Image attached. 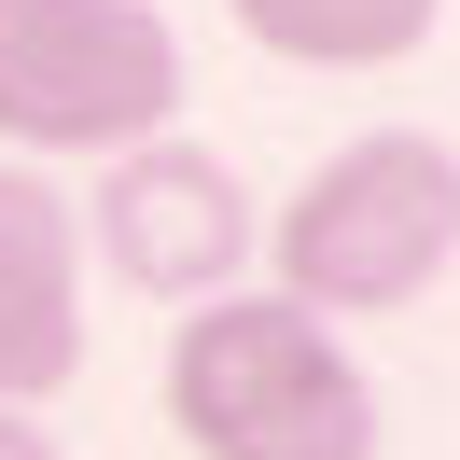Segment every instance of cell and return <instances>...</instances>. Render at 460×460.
Returning <instances> with one entry per match:
<instances>
[{
	"label": "cell",
	"instance_id": "1",
	"mask_svg": "<svg viewBox=\"0 0 460 460\" xmlns=\"http://www.w3.org/2000/svg\"><path fill=\"white\" fill-rule=\"evenodd\" d=\"M154 404L196 460H376V376L293 293H196V321H168Z\"/></svg>",
	"mask_w": 460,
	"mask_h": 460
},
{
	"label": "cell",
	"instance_id": "2",
	"mask_svg": "<svg viewBox=\"0 0 460 460\" xmlns=\"http://www.w3.org/2000/svg\"><path fill=\"white\" fill-rule=\"evenodd\" d=\"M252 265H279V293L321 307V321L419 307V293L460 265V154L419 140V126H363V140H335L279 209H265Z\"/></svg>",
	"mask_w": 460,
	"mask_h": 460
},
{
	"label": "cell",
	"instance_id": "3",
	"mask_svg": "<svg viewBox=\"0 0 460 460\" xmlns=\"http://www.w3.org/2000/svg\"><path fill=\"white\" fill-rule=\"evenodd\" d=\"M181 126V42L154 0H0V154H126Z\"/></svg>",
	"mask_w": 460,
	"mask_h": 460
},
{
	"label": "cell",
	"instance_id": "4",
	"mask_svg": "<svg viewBox=\"0 0 460 460\" xmlns=\"http://www.w3.org/2000/svg\"><path fill=\"white\" fill-rule=\"evenodd\" d=\"M70 224L98 237V265H112L126 293H154V307H196V293H237V265H252L265 209H252V181H237L209 140L154 126V140L98 154V196L70 209Z\"/></svg>",
	"mask_w": 460,
	"mask_h": 460
},
{
	"label": "cell",
	"instance_id": "5",
	"mask_svg": "<svg viewBox=\"0 0 460 460\" xmlns=\"http://www.w3.org/2000/svg\"><path fill=\"white\" fill-rule=\"evenodd\" d=\"M70 376H84V224L29 154H0V404H57Z\"/></svg>",
	"mask_w": 460,
	"mask_h": 460
},
{
	"label": "cell",
	"instance_id": "6",
	"mask_svg": "<svg viewBox=\"0 0 460 460\" xmlns=\"http://www.w3.org/2000/svg\"><path fill=\"white\" fill-rule=\"evenodd\" d=\"M237 42L279 70H404L432 29H447V0H224Z\"/></svg>",
	"mask_w": 460,
	"mask_h": 460
},
{
	"label": "cell",
	"instance_id": "7",
	"mask_svg": "<svg viewBox=\"0 0 460 460\" xmlns=\"http://www.w3.org/2000/svg\"><path fill=\"white\" fill-rule=\"evenodd\" d=\"M0 460H57V432H42V404H0Z\"/></svg>",
	"mask_w": 460,
	"mask_h": 460
}]
</instances>
